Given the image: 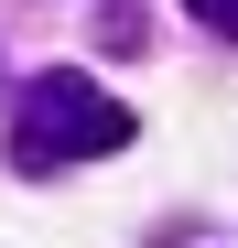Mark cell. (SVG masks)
<instances>
[{
  "mask_svg": "<svg viewBox=\"0 0 238 248\" xmlns=\"http://www.w3.org/2000/svg\"><path fill=\"white\" fill-rule=\"evenodd\" d=\"M141 119L119 108L108 87H87V76H33V87L11 97V173H65V162H98V151H130Z\"/></svg>",
  "mask_w": 238,
  "mask_h": 248,
  "instance_id": "cell-1",
  "label": "cell"
},
{
  "mask_svg": "<svg viewBox=\"0 0 238 248\" xmlns=\"http://www.w3.org/2000/svg\"><path fill=\"white\" fill-rule=\"evenodd\" d=\"M184 11L206 22V32H227V44H238V0H184Z\"/></svg>",
  "mask_w": 238,
  "mask_h": 248,
  "instance_id": "cell-2",
  "label": "cell"
}]
</instances>
